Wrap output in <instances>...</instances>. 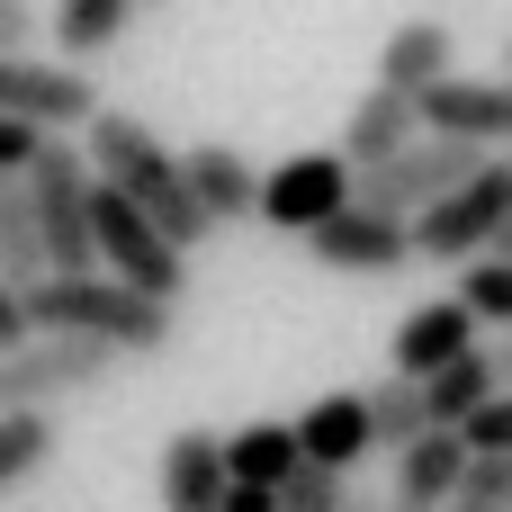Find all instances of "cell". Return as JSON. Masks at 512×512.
<instances>
[{
	"label": "cell",
	"instance_id": "7",
	"mask_svg": "<svg viewBox=\"0 0 512 512\" xmlns=\"http://www.w3.org/2000/svg\"><path fill=\"white\" fill-rule=\"evenodd\" d=\"M504 207H512V153H486L450 198H432V207L414 216V252H423V261H477V252L495 243Z\"/></svg>",
	"mask_w": 512,
	"mask_h": 512
},
{
	"label": "cell",
	"instance_id": "4",
	"mask_svg": "<svg viewBox=\"0 0 512 512\" xmlns=\"http://www.w3.org/2000/svg\"><path fill=\"white\" fill-rule=\"evenodd\" d=\"M486 153L477 144H450V135H414L405 153H387V162H369L360 180H351V207H369V216H423L432 198H450L468 171H477Z\"/></svg>",
	"mask_w": 512,
	"mask_h": 512
},
{
	"label": "cell",
	"instance_id": "34",
	"mask_svg": "<svg viewBox=\"0 0 512 512\" xmlns=\"http://www.w3.org/2000/svg\"><path fill=\"white\" fill-rule=\"evenodd\" d=\"M441 512H486V504H441Z\"/></svg>",
	"mask_w": 512,
	"mask_h": 512
},
{
	"label": "cell",
	"instance_id": "5",
	"mask_svg": "<svg viewBox=\"0 0 512 512\" xmlns=\"http://www.w3.org/2000/svg\"><path fill=\"white\" fill-rule=\"evenodd\" d=\"M18 180H27V207H36L45 261H54V270H99V261H90V162H81V144L45 135L36 162H27Z\"/></svg>",
	"mask_w": 512,
	"mask_h": 512
},
{
	"label": "cell",
	"instance_id": "9",
	"mask_svg": "<svg viewBox=\"0 0 512 512\" xmlns=\"http://www.w3.org/2000/svg\"><path fill=\"white\" fill-rule=\"evenodd\" d=\"M351 180H360V171H351L342 153H297V162H279V171L261 180V207H252V216L279 225V234H315L324 216L351 207Z\"/></svg>",
	"mask_w": 512,
	"mask_h": 512
},
{
	"label": "cell",
	"instance_id": "10",
	"mask_svg": "<svg viewBox=\"0 0 512 512\" xmlns=\"http://www.w3.org/2000/svg\"><path fill=\"white\" fill-rule=\"evenodd\" d=\"M414 108H423V135H450V144H477V153H512V81L450 72Z\"/></svg>",
	"mask_w": 512,
	"mask_h": 512
},
{
	"label": "cell",
	"instance_id": "29",
	"mask_svg": "<svg viewBox=\"0 0 512 512\" xmlns=\"http://www.w3.org/2000/svg\"><path fill=\"white\" fill-rule=\"evenodd\" d=\"M36 45V0H0V54H27Z\"/></svg>",
	"mask_w": 512,
	"mask_h": 512
},
{
	"label": "cell",
	"instance_id": "22",
	"mask_svg": "<svg viewBox=\"0 0 512 512\" xmlns=\"http://www.w3.org/2000/svg\"><path fill=\"white\" fill-rule=\"evenodd\" d=\"M126 0H54V45H63V63H99L117 36H126Z\"/></svg>",
	"mask_w": 512,
	"mask_h": 512
},
{
	"label": "cell",
	"instance_id": "6",
	"mask_svg": "<svg viewBox=\"0 0 512 512\" xmlns=\"http://www.w3.org/2000/svg\"><path fill=\"white\" fill-rule=\"evenodd\" d=\"M108 369H117L108 342H81V333H27L18 351H0V414H18V405L54 414L63 396L99 387Z\"/></svg>",
	"mask_w": 512,
	"mask_h": 512
},
{
	"label": "cell",
	"instance_id": "11",
	"mask_svg": "<svg viewBox=\"0 0 512 512\" xmlns=\"http://www.w3.org/2000/svg\"><path fill=\"white\" fill-rule=\"evenodd\" d=\"M306 252L324 270H351V279H396L414 261V225L405 216H369V207H342V216H324L306 234Z\"/></svg>",
	"mask_w": 512,
	"mask_h": 512
},
{
	"label": "cell",
	"instance_id": "23",
	"mask_svg": "<svg viewBox=\"0 0 512 512\" xmlns=\"http://www.w3.org/2000/svg\"><path fill=\"white\" fill-rule=\"evenodd\" d=\"M360 396H369V441H378V450H405L414 432H432V414H423V378H396V369H387V378L360 387Z\"/></svg>",
	"mask_w": 512,
	"mask_h": 512
},
{
	"label": "cell",
	"instance_id": "30",
	"mask_svg": "<svg viewBox=\"0 0 512 512\" xmlns=\"http://www.w3.org/2000/svg\"><path fill=\"white\" fill-rule=\"evenodd\" d=\"M27 333H36V324H27V288H9V279H0V351H18Z\"/></svg>",
	"mask_w": 512,
	"mask_h": 512
},
{
	"label": "cell",
	"instance_id": "32",
	"mask_svg": "<svg viewBox=\"0 0 512 512\" xmlns=\"http://www.w3.org/2000/svg\"><path fill=\"white\" fill-rule=\"evenodd\" d=\"M486 360L504 369V387H512V324H504V333H495V342H486Z\"/></svg>",
	"mask_w": 512,
	"mask_h": 512
},
{
	"label": "cell",
	"instance_id": "37",
	"mask_svg": "<svg viewBox=\"0 0 512 512\" xmlns=\"http://www.w3.org/2000/svg\"><path fill=\"white\" fill-rule=\"evenodd\" d=\"M387 512H423V504H387Z\"/></svg>",
	"mask_w": 512,
	"mask_h": 512
},
{
	"label": "cell",
	"instance_id": "38",
	"mask_svg": "<svg viewBox=\"0 0 512 512\" xmlns=\"http://www.w3.org/2000/svg\"><path fill=\"white\" fill-rule=\"evenodd\" d=\"M504 72H512V54H504Z\"/></svg>",
	"mask_w": 512,
	"mask_h": 512
},
{
	"label": "cell",
	"instance_id": "28",
	"mask_svg": "<svg viewBox=\"0 0 512 512\" xmlns=\"http://www.w3.org/2000/svg\"><path fill=\"white\" fill-rule=\"evenodd\" d=\"M36 144H45V126H27V117H0V180H18V171L36 162Z\"/></svg>",
	"mask_w": 512,
	"mask_h": 512
},
{
	"label": "cell",
	"instance_id": "33",
	"mask_svg": "<svg viewBox=\"0 0 512 512\" xmlns=\"http://www.w3.org/2000/svg\"><path fill=\"white\" fill-rule=\"evenodd\" d=\"M486 252H504V261H512V207H504V225H495V243H486Z\"/></svg>",
	"mask_w": 512,
	"mask_h": 512
},
{
	"label": "cell",
	"instance_id": "35",
	"mask_svg": "<svg viewBox=\"0 0 512 512\" xmlns=\"http://www.w3.org/2000/svg\"><path fill=\"white\" fill-rule=\"evenodd\" d=\"M126 9H162V0H126Z\"/></svg>",
	"mask_w": 512,
	"mask_h": 512
},
{
	"label": "cell",
	"instance_id": "36",
	"mask_svg": "<svg viewBox=\"0 0 512 512\" xmlns=\"http://www.w3.org/2000/svg\"><path fill=\"white\" fill-rule=\"evenodd\" d=\"M351 512H378V504H360V495H351Z\"/></svg>",
	"mask_w": 512,
	"mask_h": 512
},
{
	"label": "cell",
	"instance_id": "12",
	"mask_svg": "<svg viewBox=\"0 0 512 512\" xmlns=\"http://www.w3.org/2000/svg\"><path fill=\"white\" fill-rule=\"evenodd\" d=\"M459 72V36L441 27V18H405L387 45H378V90H405V99H423L432 81H450Z\"/></svg>",
	"mask_w": 512,
	"mask_h": 512
},
{
	"label": "cell",
	"instance_id": "17",
	"mask_svg": "<svg viewBox=\"0 0 512 512\" xmlns=\"http://www.w3.org/2000/svg\"><path fill=\"white\" fill-rule=\"evenodd\" d=\"M414 135H423V108H414L405 90H369V99L351 108V126H342V144H333V153H342L351 171H369V162L405 153Z\"/></svg>",
	"mask_w": 512,
	"mask_h": 512
},
{
	"label": "cell",
	"instance_id": "31",
	"mask_svg": "<svg viewBox=\"0 0 512 512\" xmlns=\"http://www.w3.org/2000/svg\"><path fill=\"white\" fill-rule=\"evenodd\" d=\"M216 512H279V495H270V486H225Z\"/></svg>",
	"mask_w": 512,
	"mask_h": 512
},
{
	"label": "cell",
	"instance_id": "27",
	"mask_svg": "<svg viewBox=\"0 0 512 512\" xmlns=\"http://www.w3.org/2000/svg\"><path fill=\"white\" fill-rule=\"evenodd\" d=\"M459 441H468V459H486V450H512V387H495L468 423H459Z\"/></svg>",
	"mask_w": 512,
	"mask_h": 512
},
{
	"label": "cell",
	"instance_id": "21",
	"mask_svg": "<svg viewBox=\"0 0 512 512\" xmlns=\"http://www.w3.org/2000/svg\"><path fill=\"white\" fill-rule=\"evenodd\" d=\"M54 261H45V234H36V207H27V180H0V279L9 288H36Z\"/></svg>",
	"mask_w": 512,
	"mask_h": 512
},
{
	"label": "cell",
	"instance_id": "20",
	"mask_svg": "<svg viewBox=\"0 0 512 512\" xmlns=\"http://www.w3.org/2000/svg\"><path fill=\"white\" fill-rule=\"evenodd\" d=\"M495 387H504V369H495L486 351H459L450 369H432V378H423V414H432V432H459Z\"/></svg>",
	"mask_w": 512,
	"mask_h": 512
},
{
	"label": "cell",
	"instance_id": "8",
	"mask_svg": "<svg viewBox=\"0 0 512 512\" xmlns=\"http://www.w3.org/2000/svg\"><path fill=\"white\" fill-rule=\"evenodd\" d=\"M0 117H27L45 135H81L99 117V90L81 63H36V54H0Z\"/></svg>",
	"mask_w": 512,
	"mask_h": 512
},
{
	"label": "cell",
	"instance_id": "18",
	"mask_svg": "<svg viewBox=\"0 0 512 512\" xmlns=\"http://www.w3.org/2000/svg\"><path fill=\"white\" fill-rule=\"evenodd\" d=\"M180 171H189V189H198L207 225H234V216H252V207H261V171H252L234 144H189V153H180Z\"/></svg>",
	"mask_w": 512,
	"mask_h": 512
},
{
	"label": "cell",
	"instance_id": "19",
	"mask_svg": "<svg viewBox=\"0 0 512 512\" xmlns=\"http://www.w3.org/2000/svg\"><path fill=\"white\" fill-rule=\"evenodd\" d=\"M297 468H306L297 423H243V432L225 441V477H234V486H270V495H279Z\"/></svg>",
	"mask_w": 512,
	"mask_h": 512
},
{
	"label": "cell",
	"instance_id": "16",
	"mask_svg": "<svg viewBox=\"0 0 512 512\" xmlns=\"http://www.w3.org/2000/svg\"><path fill=\"white\" fill-rule=\"evenodd\" d=\"M225 441L216 432H180L162 450V512H216L225 504Z\"/></svg>",
	"mask_w": 512,
	"mask_h": 512
},
{
	"label": "cell",
	"instance_id": "2",
	"mask_svg": "<svg viewBox=\"0 0 512 512\" xmlns=\"http://www.w3.org/2000/svg\"><path fill=\"white\" fill-rule=\"evenodd\" d=\"M27 324H36V333L108 342L117 360H126V351H162V342H171V306L135 297V288H126V279H108V270H45V279L27 288Z\"/></svg>",
	"mask_w": 512,
	"mask_h": 512
},
{
	"label": "cell",
	"instance_id": "1",
	"mask_svg": "<svg viewBox=\"0 0 512 512\" xmlns=\"http://www.w3.org/2000/svg\"><path fill=\"white\" fill-rule=\"evenodd\" d=\"M81 162H90V180H108V189H126L153 225H162V243H180V252H198L216 225H207V207H198V189H189V171H180V153L144 126V117H126V108H99L90 126H81Z\"/></svg>",
	"mask_w": 512,
	"mask_h": 512
},
{
	"label": "cell",
	"instance_id": "26",
	"mask_svg": "<svg viewBox=\"0 0 512 512\" xmlns=\"http://www.w3.org/2000/svg\"><path fill=\"white\" fill-rule=\"evenodd\" d=\"M279 512H351V477H342V468H315V459H306V468L279 486Z\"/></svg>",
	"mask_w": 512,
	"mask_h": 512
},
{
	"label": "cell",
	"instance_id": "14",
	"mask_svg": "<svg viewBox=\"0 0 512 512\" xmlns=\"http://www.w3.org/2000/svg\"><path fill=\"white\" fill-rule=\"evenodd\" d=\"M297 450H306L315 468H342V477H351V468L378 450V441H369V396H360V387L315 396V405L297 414Z\"/></svg>",
	"mask_w": 512,
	"mask_h": 512
},
{
	"label": "cell",
	"instance_id": "15",
	"mask_svg": "<svg viewBox=\"0 0 512 512\" xmlns=\"http://www.w3.org/2000/svg\"><path fill=\"white\" fill-rule=\"evenodd\" d=\"M459 486H468V441L459 432H414L405 450H396V504H459Z\"/></svg>",
	"mask_w": 512,
	"mask_h": 512
},
{
	"label": "cell",
	"instance_id": "24",
	"mask_svg": "<svg viewBox=\"0 0 512 512\" xmlns=\"http://www.w3.org/2000/svg\"><path fill=\"white\" fill-rule=\"evenodd\" d=\"M45 459H54V414H36V405L0 414V495H9V486H27Z\"/></svg>",
	"mask_w": 512,
	"mask_h": 512
},
{
	"label": "cell",
	"instance_id": "3",
	"mask_svg": "<svg viewBox=\"0 0 512 512\" xmlns=\"http://www.w3.org/2000/svg\"><path fill=\"white\" fill-rule=\"evenodd\" d=\"M90 261H99L108 279H126L135 297H153V306H171V297L189 288V252L162 243V225H153L126 189H108V180H90Z\"/></svg>",
	"mask_w": 512,
	"mask_h": 512
},
{
	"label": "cell",
	"instance_id": "13",
	"mask_svg": "<svg viewBox=\"0 0 512 512\" xmlns=\"http://www.w3.org/2000/svg\"><path fill=\"white\" fill-rule=\"evenodd\" d=\"M459 351H477V315H468L459 297H432V306H414V315L396 324V378H432V369H450Z\"/></svg>",
	"mask_w": 512,
	"mask_h": 512
},
{
	"label": "cell",
	"instance_id": "25",
	"mask_svg": "<svg viewBox=\"0 0 512 512\" xmlns=\"http://www.w3.org/2000/svg\"><path fill=\"white\" fill-rule=\"evenodd\" d=\"M459 306H468L477 324H495V333L512 324V261L504 252H477V261L459 270Z\"/></svg>",
	"mask_w": 512,
	"mask_h": 512
}]
</instances>
